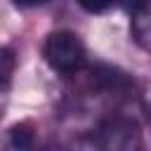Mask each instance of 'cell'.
<instances>
[{
	"label": "cell",
	"instance_id": "cell-1",
	"mask_svg": "<svg viewBox=\"0 0 151 151\" xmlns=\"http://www.w3.org/2000/svg\"><path fill=\"white\" fill-rule=\"evenodd\" d=\"M92 142L97 151H146L139 123L125 113L101 118L92 130Z\"/></svg>",
	"mask_w": 151,
	"mask_h": 151
},
{
	"label": "cell",
	"instance_id": "cell-2",
	"mask_svg": "<svg viewBox=\"0 0 151 151\" xmlns=\"http://www.w3.org/2000/svg\"><path fill=\"white\" fill-rule=\"evenodd\" d=\"M42 59L45 64L64 76L80 73L87 64V50L78 33L73 31H52L42 42Z\"/></svg>",
	"mask_w": 151,
	"mask_h": 151
},
{
	"label": "cell",
	"instance_id": "cell-3",
	"mask_svg": "<svg viewBox=\"0 0 151 151\" xmlns=\"http://www.w3.org/2000/svg\"><path fill=\"white\" fill-rule=\"evenodd\" d=\"M130 35L142 50L151 52V0H142L130 12Z\"/></svg>",
	"mask_w": 151,
	"mask_h": 151
},
{
	"label": "cell",
	"instance_id": "cell-4",
	"mask_svg": "<svg viewBox=\"0 0 151 151\" xmlns=\"http://www.w3.org/2000/svg\"><path fill=\"white\" fill-rule=\"evenodd\" d=\"M5 151H35V130L31 123H14L5 132Z\"/></svg>",
	"mask_w": 151,
	"mask_h": 151
},
{
	"label": "cell",
	"instance_id": "cell-5",
	"mask_svg": "<svg viewBox=\"0 0 151 151\" xmlns=\"http://www.w3.org/2000/svg\"><path fill=\"white\" fill-rule=\"evenodd\" d=\"M12 68H14V57L9 50H2L0 52V92L7 87L9 83V76H12Z\"/></svg>",
	"mask_w": 151,
	"mask_h": 151
},
{
	"label": "cell",
	"instance_id": "cell-6",
	"mask_svg": "<svg viewBox=\"0 0 151 151\" xmlns=\"http://www.w3.org/2000/svg\"><path fill=\"white\" fill-rule=\"evenodd\" d=\"M76 2L90 14H101V12H106L116 5V0H76Z\"/></svg>",
	"mask_w": 151,
	"mask_h": 151
},
{
	"label": "cell",
	"instance_id": "cell-7",
	"mask_svg": "<svg viewBox=\"0 0 151 151\" xmlns=\"http://www.w3.org/2000/svg\"><path fill=\"white\" fill-rule=\"evenodd\" d=\"M17 7H21V9H31V7H40V5H47L50 0H12Z\"/></svg>",
	"mask_w": 151,
	"mask_h": 151
},
{
	"label": "cell",
	"instance_id": "cell-8",
	"mask_svg": "<svg viewBox=\"0 0 151 151\" xmlns=\"http://www.w3.org/2000/svg\"><path fill=\"white\" fill-rule=\"evenodd\" d=\"M139 2H142V0H116V5H120V7H123V9H127V12H132Z\"/></svg>",
	"mask_w": 151,
	"mask_h": 151
},
{
	"label": "cell",
	"instance_id": "cell-9",
	"mask_svg": "<svg viewBox=\"0 0 151 151\" xmlns=\"http://www.w3.org/2000/svg\"><path fill=\"white\" fill-rule=\"evenodd\" d=\"M50 151H66V149H50Z\"/></svg>",
	"mask_w": 151,
	"mask_h": 151
}]
</instances>
